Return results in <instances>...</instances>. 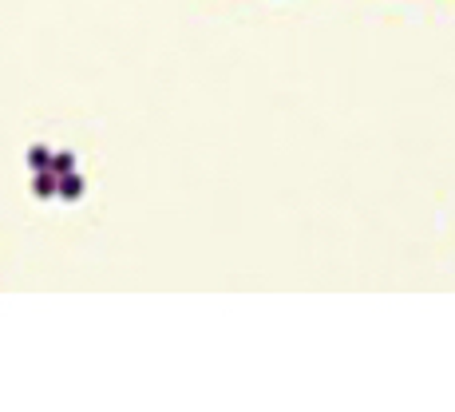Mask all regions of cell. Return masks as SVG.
<instances>
[{"instance_id":"4","label":"cell","mask_w":455,"mask_h":412,"mask_svg":"<svg viewBox=\"0 0 455 412\" xmlns=\"http://www.w3.org/2000/svg\"><path fill=\"white\" fill-rule=\"evenodd\" d=\"M47 158H52L47 147H32V151H28V167H32V171H47Z\"/></svg>"},{"instance_id":"1","label":"cell","mask_w":455,"mask_h":412,"mask_svg":"<svg viewBox=\"0 0 455 412\" xmlns=\"http://www.w3.org/2000/svg\"><path fill=\"white\" fill-rule=\"evenodd\" d=\"M32 190H36L40 198H56V194H60V174L36 171V183H32Z\"/></svg>"},{"instance_id":"3","label":"cell","mask_w":455,"mask_h":412,"mask_svg":"<svg viewBox=\"0 0 455 412\" xmlns=\"http://www.w3.org/2000/svg\"><path fill=\"white\" fill-rule=\"evenodd\" d=\"M47 171H52V174H67V171H76V155H72V151H56V155L47 158Z\"/></svg>"},{"instance_id":"2","label":"cell","mask_w":455,"mask_h":412,"mask_svg":"<svg viewBox=\"0 0 455 412\" xmlns=\"http://www.w3.org/2000/svg\"><path fill=\"white\" fill-rule=\"evenodd\" d=\"M87 190V183L79 178L76 171H67V174H60V198H79Z\"/></svg>"}]
</instances>
